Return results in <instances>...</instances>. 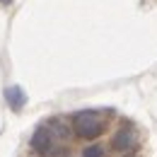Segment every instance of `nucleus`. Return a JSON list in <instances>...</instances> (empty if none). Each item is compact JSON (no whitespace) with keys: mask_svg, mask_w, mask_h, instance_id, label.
I'll return each instance as SVG.
<instances>
[{"mask_svg":"<svg viewBox=\"0 0 157 157\" xmlns=\"http://www.w3.org/2000/svg\"><path fill=\"white\" fill-rule=\"evenodd\" d=\"M111 147L121 152V155H126V152H131L133 147H136V131L131 128V126H123V128H118L114 138H111Z\"/></svg>","mask_w":157,"mask_h":157,"instance_id":"nucleus-3","label":"nucleus"},{"mask_svg":"<svg viewBox=\"0 0 157 157\" xmlns=\"http://www.w3.org/2000/svg\"><path fill=\"white\" fill-rule=\"evenodd\" d=\"M2 2H10V0H2Z\"/></svg>","mask_w":157,"mask_h":157,"instance_id":"nucleus-7","label":"nucleus"},{"mask_svg":"<svg viewBox=\"0 0 157 157\" xmlns=\"http://www.w3.org/2000/svg\"><path fill=\"white\" fill-rule=\"evenodd\" d=\"M46 128L51 131V136L56 138L58 143H68L70 138H73V133H75V126L73 123H68L63 116H56V118H51V121H46Z\"/></svg>","mask_w":157,"mask_h":157,"instance_id":"nucleus-4","label":"nucleus"},{"mask_svg":"<svg viewBox=\"0 0 157 157\" xmlns=\"http://www.w3.org/2000/svg\"><path fill=\"white\" fill-rule=\"evenodd\" d=\"M73 126H75V133L85 140H94L104 133V121L97 116V111L92 109H82L73 116Z\"/></svg>","mask_w":157,"mask_h":157,"instance_id":"nucleus-2","label":"nucleus"},{"mask_svg":"<svg viewBox=\"0 0 157 157\" xmlns=\"http://www.w3.org/2000/svg\"><path fill=\"white\" fill-rule=\"evenodd\" d=\"M32 150L41 157H68V147L58 143L56 138L51 136V131L46 126H39L34 133H32Z\"/></svg>","mask_w":157,"mask_h":157,"instance_id":"nucleus-1","label":"nucleus"},{"mask_svg":"<svg viewBox=\"0 0 157 157\" xmlns=\"http://www.w3.org/2000/svg\"><path fill=\"white\" fill-rule=\"evenodd\" d=\"M82 157H106V150L94 143V145H87V147L82 150Z\"/></svg>","mask_w":157,"mask_h":157,"instance_id":"nucleus-6","label":"nucleus"},{"mask_svg":"<svg viewBox=\"0 0 157 157\" xmlns=\"http://www.w3.org/2000/svg\"><path fill=\"white\" fill-rule=\"evenodd\" d=\"M5 99L10 101V106L17 111V109H22L24 104H27V97H24V92H22V87H7L5 90Z\"/></svg>","mask_w":157,"mask_h":157,"instance_id":"nucleus-5","label":"nucleus"}]
</instances>
